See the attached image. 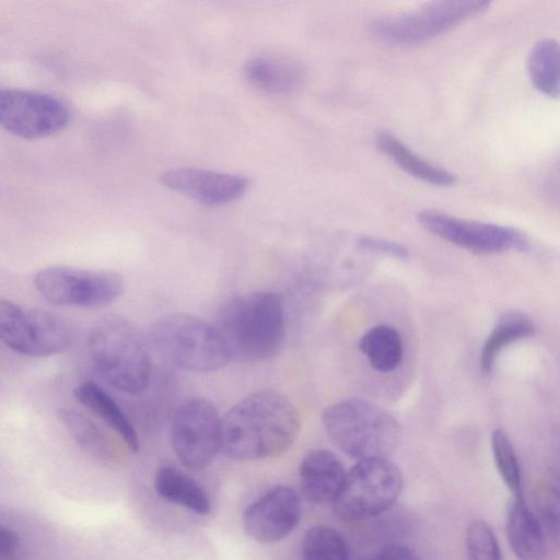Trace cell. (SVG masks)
<instances>
[{
	"instance_id": "obj_1",
	"label": "cell",
	"mask_w": 560,
	"mask_h": 560,
	"mask_svg": "<svg viewBox=\"0 0 560 560\" xmlns=\"http://www.w3.org/2000/svg\"><path fill=\"white\" fill-rule=\"evenodd\" d=\"M300 429L299 412L287 396L257 390L221 417L220 452L235 460L276 458L291 448Z\"/></svg>"
},
{
	"instance_id": "obj_2",
	"label": "cell",
	"mask_w": 560,
	"mask_h": 560,
	"mask_svg": "<svg viewBox=\"0 0 560 560\" xmlns=\"http://www.w3.org/2000/svg\"><path fill=\"white\" fill-rule=\"evenodd\" d=\"M214 326L232 359L268 360L281 350L285 338L282 301L269 291L234 295L220 307Z\"/></svg>"
},
{
	"instance_id": "obj_3",
	"label": "cell",
	"mask_w": 560,
	"mask_h": 560,
	"mask_svg": "<svg viewBox=\"0 0 560 560\" xmlns=\"http://www.w3.org/2000/svg\"><path fill=\"white\" fill-rule=\"evenodd\" d=\"M89 351L98 373L116 389L137 395L149 386V347L127 318L115 314L101 317L91 329Z\"/></svg>"
},
{
	"instance_id": "obj_4",
	"label": "cell",
	"mask_w": 560,
	"mask_h": 560,
	"mask_svg": "<svg viewBox=\"0 0 560 560\" xmlns=\"http://www.w3.org/2000/svg\"><path fill=\"white\" fill-rule=\"evenodd\" d=\"M322 422L329 440L358 460L387 458L401 439L399 422L363 398L351 397L329 405L323 411Z\"/></svg>"
},
{
	"instance_id": "obj_5",
	"label": "cell",
	"mask_w": 560,
	"mask_h": 560,
	"mask_svg": "<svg viewBox=\"0 0 560 560\" xmlns=\"http://www.w3.org/2000/svg\"><path fill=\"white\" fill-rule=\"evenodd\" d=\"M149 341L166 361L184 371L213 372L232 360L217 327L184 312L156 318L149 329Z\"/></svg>"
},
{
	"instance_id": "obj_6",
	"label": "cell",
	"mask_w": 560,
	"mask_h": 560,
	"mask_svg": "<svg viewBox=\"0 0 560 560\" xmlns=\"http://www.w3.org/2000/svg\"><path fill=\"white\" fill-rule=\"evenodd\" d=\"M402 475L388 458L358 460L347 471L334 500V512L343 522L377 516L393 506L402 490Z\"/></svg>"
},
{
	"instance_id": "obj_7",
	"label": "cell",
	"mask_w": 560,
	"mask_h": 560,
	"mask_svg": "<svg viewBox=\"0 0 560 560\" xmlns=\"http://www.w3.org/2000/svg\"><path fill=\"white\" fill-rule=\"evenodd\" d=\"M488 1H431L420 7L376 20L373 34L394 45L424 43L444 34L458 24L483 13Z\"/></svg>"
},
{
	"instance_id": "obj_8",
	"label": "cell",
	"mask_w": 560,
	"mask_h": 560,
	"mask_svg": "<svg viewBox=\"0 0 560 560\" xmlns=\"http://www.w3.org/2000/svg\"><path fill=\"white\" fill-rule=\"evenodd\" d=\"M39 294L56 306L98 308L112 304L124 292L120 273L106 269L50 266L34 278Z\"/></svg>"
},
{
	"instance_id": "obj_9",
	"label": "cell",
	"mask_w": 560,
	"mask_h": 560,
	"mask_svg": "<svg viewBox=\"0 0 560 560\" xmlns=\"http://www.w3.org/2000/svg\"><path fill=\"white\" fill-rule=\"evenodd\" d=\"M0 341L15 353L42 358L68 350L72 334L55 313L0 300Z\"/></svg>"
},
{
	"instance_id": "obj_10",
	"label": "cell",
	"mask_w": 560,
	"mask_h": 560,
	"mask_svg": "<svg viewBox=\"0 0 560 560\" xmlns=\"http://www.w3.org/2000/svg\"><path fill=\"white\" fill-rule=\"evenodd\" d=\"M171 444L185 468H207L221 445V416L215 406L202 397L184 399L172 413Z\"/></svg>"
},
{
	"instance_id": "obj_11",
	"label": "cell",
	"mask_w": 560,
	"mask_h": 560,
	"mask_svg": "<svg viewBox=\"0 0 560 560\" xmlns=\"http://www.w3.org/2000/svg\"><path fill=\"white\" fill-rule=\"evenodd\" d=\"M417 220L435 236L478 254L524 252L529 247L523 232L506 225L460 219L433 209L418 212Z\"/></svg>"
},
{
	"instance_id": "obj_12",
	"label": "cell",
	"mask_w": 560,
	"mask_h": 560,
	"mask_svg": "<svg viewBox=\"0 0 560 560\" xmlns=\"http://www.w3.org/2000/svg\"><path fill=\"white\" fill-rule=\"evenodd\" d=\"M68 121V108L49 94L0 90V125L20 138L49 137L62 130Z\"/></svg>"
},
{
	"instance_id": "obj_13",
	"label": "cell",
	"mask_w": 560,
	"mask_h": 560,
	"mask_svg": "<svg viewBox=\"0 0 560 560\" xmlns=\"http://www.w3.org/2000/svg\"><path fill=\"white\" fill-rule=\"evenodd\" d=\"M301 520L299 494L290 487L278 486L250 503L243 516L247 535L260 544L287 538Z\"/></svg>"
},
{
	"instance_id": "obj_14",
	"label": "cell",
	"mask_w": 560,
	"mask_h": 560,
	"mask_svg": "<svg viewBox=\"0 0 560 560\" xmlns=\"http://www.w3.org/2000/svg\"><path fill=\"white\" fill-rule=\"evenodd\" d=\"M161 182L206 206H222L242 197L248 187L244 176L194 167H179L164 172Z\"/></svg>"
},
{
	"instance_id": "obj_15",
	"label": "cell",
	"mask_w": 560,
	"mask_h": 560,
	"mask_svg": "<svg viewBox=\"0 0 560 560\" xmlns=\"http://www.w3.org/2000/svg\"><path fill=\"white\" fill-rule=\"evenodd\" d=\"M346 474L342 462L335 453L323 448L312 450L300 463V487L310 502L332 503Z\"/></svg>"
},
{
	"instance_id": "obj_16",
	"label": "cell",
	"mask_w": 560,
	"mask_h": 560,
	"mask_svg": "<svg viewBox=\"0 0 560 560\" xmlns=\"http://www.w3.org/2000/svg\"><path fill=\"white\" fill-rule=\"evenodd\" d=\"M506 538L517 560H545L546 534L524 498H513L506 514Z\"/></svg>"
},
{
	"instance_id": "obj_17",
	"label": "cell",
	"mask_w": 560,
	"mask_h": 560,
	"mask_svg": "<svg viewBox=\"0 0 560 560\" xmlns=\"http://www.w3.org/2000/svg\"><path fill=\"white\" fill-rule=\"evenodd\" d=\"M246 80L255 88L285 94L299 89L304 80L302 66L287 56L264 54L250 58L244 66Z\"/></svg>"
},
{
	"instance_id": "obj_18",
	"label": "cell",
	"mask_w": 560,
	"mask_h": 560,
	"mask_svg": "<svg viewBox=\"0 0 560 560\" xmlns=\"http://www.w3.org/2000/svg\"><path fill=\"white\" fill-rule=\"evenodd\" d=\"M73 395L79 404L101 419L122 440L131 453L140 448L137 431L118 402L98 384L86 381L77 385Z\"/></svg>"
},
{
	"instance_id": "obj_19",
	"label": "cell",
	"mask_w": 560,
	"mask_h": 560,
	"mask_svg": "<svg viewBox=\"0 0 560 560\" xmlns=\"http://www.w3.org/2000/svg\"><path fill=\"white\" fill-rule=\"evenodd\" d=\"M153 483L159 497L170 503L199 515H207L211 510V502L205 490L191 476L177 467H160Z\"/></svg>"
},
{
	"instance_id": "obj_20",
	"label": "cell",
	"mask_w": 560,
	"mask_h": 560,
	"mask_svg": "<svg viewBox=\"0 0 560 560\" xmlns=\"http://www.w3.org/2000/svg\"><path fill=\"white\" fill-rule=\"evenodd\" d=\"M375 145L394 163L409 175L434 186H451L456 176L416 154L410 148L388 132H378L374 138Z\"/></svg>"
},
{
	"instance_id": "obj_21",
	"label": "cell",
	"mask_w": 560,
	"mask_h": 560,
	"mask_svg": "<svg viewBox=\"0 0 560 560\" xmlns=\"http://www.w3.org/2000/svg\"><path fill=\"white\" fill-rule=\"evenodd\" d=\"M57 417L83 451L102 460L114 458L115 448L109 436L84 411L63 407L58 410Z\"/></svg>"
},
{
	"instance_id": "obj_22",
	"label": "cell",
	"mask_w": 560,
	"mask_h": 560,
	"mask_svg": "<svg viewBox=\"0 0 560 560\" xmlns=\"http://www.w3.org/2000/svg\"><path fill=\"white\" fill-rule=\"evenodd\" d=\"M359 349L372 369L378 372L396 370L404 357V342L399 331L385 324L366 330L359 341Z\"/></svg>"
},
{
	"instance_id": "obj_23",
	"label": "cell",
	"mask_w": 560,
	"mask_h": 560,
	"mask_svg": "<svg viewBox=\"0 0 560 560\" xmlns=\"http://www.w3.org/2000/svg\"><path fill=\"white\" fill-rule=\"evenodd\" d=\"M535 332V324L524 313L508 311L498 318L480 353V369L489 374L500 352L509 345Z\"/></svg>"
},
{
	"instance_id": "obj_24",
	"label": "cell",
	"mask_w": 560,
	"mask_h": 560,
	"mask_svg": "<svg viewBox=\"0 0 560 560\" xmlns=\"http://www.w3.org/2000/svg\"><path fill=\"white\" fill-rule=\"evenodd\" d=\"M533 85L548 97L559 95V44L553 38L537 42L527 58Z\"/></svg>"
},
{
	"instance_id": "obj_25",
	"label": "cell",
	"mask_w": 560,
	"mask_h": 560,
	"mask_svg": "<svg viewBox=\"0 0 560 560\" xmlns=\"http://www.w3.org/2000/svg\"><path fill=\"white\" fill-rule=\"evenodd\" d=\"M301 553L303 560H350L345 537L327 525L307 529L302 539Z\"/></svg>"
},
{
	"instance_id": "obj_26",
	"label": "cell",
	"mask_w": 560,
	"mask_h": 560,
	"mask_svg": "<svg viewBox=\"0 0 560 560\" xmlns=\"http://www.w3.org/2000/svg\"><path fill=\"white\" fill-rule=\"evenodd\" d=\"M491 448L497 470L513 498L523 497L522 471L517 455L508 433L498 428L491 435Z\"/></svg>"
},
{
	"instance_id": "obj_27",
	"label": "cell",
	"mask_w": 560,
	"mask_h": 560,
	"mask_svg": "<svg viewBox=\"0 0 560 560\" xmlns=\"http://www.w3.org/2000/svg\"><path fill=\"white\" fill-rule=\"evenodd\" d=\"M467 560H503L493 528L483 520L471 522L465 534Z\"/></svg>"
},
{
	"instance_id": "obj_28",
	"label": "cell",
	"mask_w": 560,
	"mask_h": 560,
	"mask_svg": "<svg viewBox=\"0 0 560 560\" xmlns=\"http://www.w3.org/2000/svg\"><path fill=\"white\" fill-rule=\"evenodd\" d=\"M537 517L541 523L545 534L550 539L558 541L559 537V494L550 485H541L537 489Z\"/></svg>"
},
{
	"instance_id": "obj_29",
	"label": "cell",
	"mask_w": 560,
	"mask_h": 560,
	"mask_svg": "<svg viewBox=\"0 0 560 560\" xmlns=\"http://www.w3.org/2000/svg\"><path fill=\"white\" fill-rule=\"evenodd\" d=\"M357 245L361 249L386 255L396 259L402 260L409 257V250L405 245L386 238L361 236L357 240Z\"/></svg>"
},
{
	"instance_id": "obj_30",
	"label": "cell",
	"mask_w": 560,
	"mask_h": 560,
	"mask_svg": "<svg viewBox=\"0 0 560 560\" xmlns=\"http://www.w3.org/2000/svg\"><path fill=\"white\" fill-rule=\"evenodd\" d=\"M368 560H419V557L410 547L393 542L380 548Z\"/></svg>"
},
{
	"instance_id": "obj_31",
	"label": "cell",
	"mask_w": 560,
	"mask_h": 560,
	"mask_svg": "<svg viewBox=\"0 0 560 560\" xmlns=\"http://www.w3.org/2000/svg\"><path fill=\"white\" fill-rule=\"evenodd\" d=\"M19 549V538L14 532L0 524V560H12Z\"/></svg>"
}]
</instances>
